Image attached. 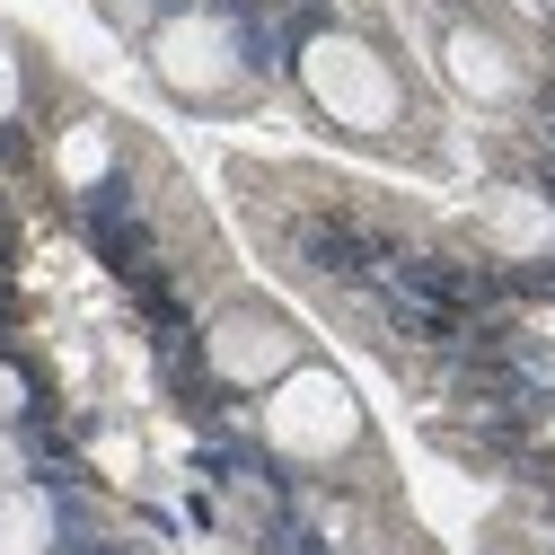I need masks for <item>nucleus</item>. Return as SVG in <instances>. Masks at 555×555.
Returning a JSON list of instances; mask_svg holds the SVG:
<instances>
[{"label":"nucleus","mask_w":555,"mask_h":555,"mask_svg":"<svg viewBox=\"0 0 555 555\" xmlns=\"http://www.w3.org/2000/svg\"><path fill=\"white\" fill-rule=\"evenodd\" d=\"M300 89H309V106L326 115V124H344V132H388L397 124V72L362 44V36H344V27H326V36H309L300 44Z\"/></svg>","instance_id":"f257e3e1"},{"label":"nucleus","mask_w":555,"mask_h":555,"mask_svg":"<svg viewBox=\"0 0 555 555\" xmlns=\"http://www.w3.org/2000/svg\"><path fill=\"white\" fill-rule=\"evenodd\" d=\"M264 441L283 450V459H344L362 441V397L344 388L335 371L300 362L264 388Z\"/></svg>","instance_id":"f03ea898"},{"label":"nucleus","mask_w":555,"mask_h":555,"mask_svg":"<svg viewBox=\"0 0 555 555\" xmlns=\"http://www.w3.org/2000/svg\"><path fill=\"white\" fill-rule=\"evenodd\" d=\"M151 62H159V80L185 98V106H221L247 89V53H238V27L212 18V10H185L151 36Z\"/></svg>","instance_id":"7ed1b4c3"},{"label":"nucleus","mask_w":555,"mask_h":555,"mask_svg":"<svg viewBox=\"0 0 555 555\" xmlns=\"http://www.w3.org/2000/svg\"><path fill=\"white\" fill-rule=\"evenodd\" d=\"M212 371L238 379V388H273L283 371H300V344L283 318H256V309H230L212 326Z\"/></svg>","instance_id":"20e7f679"},{"label":"nucleus","mask_w":555,"mask_h":555,"mask_svg":"<svg viewBox=\"0 0 555 555\" xmlns=\"http://www.w3.org/2000/svg\"><path fill=\"white\" fill-rule=\"evenodd\" d=\"M441 72H450V89H459V98H476V106H503V98L520 89L512 44H494L485 27H450V36H441Z\"/></svg>","instance_id":"39448f33"},{"label":"nucleus","mask_w":555,"mask_h":555,"mask_svg":"<svg viewBox=\"0 0 555 555\" xmlns=\"http://www.w3.org/2000/svg\"><path fill=\"white\" fill-rule=\"evenodd\" d=\"M485 230H494V247H512V256H546L555 247V203L529 194V185H512V194H494Z\"/></svg>","instance_id":"423d86ee"},{"label":"nucleus","mask_w":555,"mask_h":555,"mask_svg":"<svg viewBox=\"0 0 555 555\" xmlns=\"http://www.w3.org/2000/svg\"><path fill=\"white\" fill-rule=\"evenodd\" d=\"M53 546V503L36 485H10L0 494V555H44Z\"/></svg>","instance_id":"0eeeda50"},{"label":"nucleus","mask_w":555,"mask_h":555,"mask_svg":"<svg viewBox=\"0 0 555 555\" xmlns=\"http://www.w3.org/2000/svg\"><path fill=\"white\" fill-rule=\"evenodd\" d=\"M106 159H115V142H106V124H72V132H62V151H53L62 185H98V177H106Z\"/></svg>","instance_id":"6e6552de"},{"label":"nucleus","mask_w":555,"mask_h":555,"mask_svg":"<svg viewBox=\"0 0 555 555\" xmlns=\"http://www.w3.org/2000/svg\"><path fill=\"white\" fill-rule=\"evenodd\" d=\"M10 115H18V44L0 36V124H10Z\"/></svg>","instance_id":"1a4fd4ad"},{"label":"nucleus","mask_w":555,"mask_h":555,"mask_svg":"<svg viewBox=\"0 0 555 555\" xmlns=\"http://www.w3.org/2000/svg\"><path fill=\"white\" fill-rule=\"evenodd\" d=\"M18 414H27V379L0 362V424H18Z\"/></svg>","instance_id":"9d476101"},{"label":"nucleus","mask_w":555,"mask_h":555,"mask_svg":"<svg viewBox=\"0 0 555 555\" xmlns=\"http://www.w3.org/2000/svg\"><path fill=\"white\" fill-rule=\"evenodd\" d=\"M10 485H27V459H18V441L0 433V494H10Z\"/></svg>","instance_id":"9b49d317"}]
</instances>
